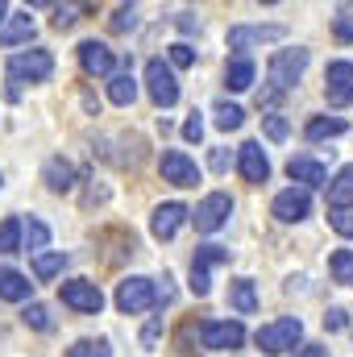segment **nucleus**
Instances as JSON below:
<instances>
[{"instance_id":"f257e3e1","label":"nucleus","mask_w":353,"mask_h":357,"mask_svg":"<svg viewBox=\"0 0 353 357\" xmlns=\"http://www.w3.org/2000/svg\"><path fill=\"white\" fill-rule=\"evenodd\" d=\"M158 303V287L150 282V278H142V274H133V278H125L121 287H117V307L125 312V316H142V312H150Z\"/></svg>"},{"instance_id":"f03ea898","label":"nucleus","mask_w":353,"mask_h":357,"mask_svg":"<svg viewBox=\"0 0 353 357\" xmlns=\"http://www.w3.org/2000/svg\"><path fill=\"white\" fill-rule=\"evenodd\" d=\"M50 71H54L50 50H25V54L8 59V79L13 84H42V79H50Z\"/></svg>"},{"instance_id":"7ed1b4c3","label":"nucleus","mask_w":353,"mask_h":357,"mask_svg":"<svg viewBox=\"0 0 353 357\" xmlns=\"http://www.w3.org/2000/svg\"><path fill=\"white\" fill-rule=\"evenodd\" d=\"M299 337H303L299 316H283V320H274V324L258 328V349H262V354H287V349L299 345Z\"/></svg>"},{"instance_id":"20e7f679","label":"nucleus","mask_w":353,"mask_h":357,"mask_svg":"<svg viewBox=\"0 0 353 357\" xmlns=\"http://www.w3.org/2000/svg\"><path fill=\"white\" fill-rule=\"evenodd\" d=\"M303 71H308V50H278V54L270 59V67H266L274 91H291L299 84Z\"/></svg>"},{"instance_id":"39448f33","label":"nucleus","mask_w":353,"mask_h":357,"mask_svg":"<svg viewBox=\"0 0 353 357\" xmlns=\"http://www.w3.org/2000/svg\"><path fill=\"white\" fill-rule=\"evenodd\" d=\"M146 88H150V100H154L158 108L179 104V79L163 59H150V63H146Z\"/></svg>"},{"instance_id":"423d86ee","label":"nucleus","mask_w":353,"mask_h":357,"mask_svg":"<svg viewBox=\"0 0 353 357\" xmlns=\"http://www.w3.org/2000/svg\"><path fill=\"white\" fill-rule=\"evenodd\" d=\"M229 212H233V199H229L225 191H212V195L200 199V208L191 212V220H195L200 233H216V229L229 220Z\"/></svg>"},{"instance_id":"0eeeda50","label":"nucleus","mask_w":353,"mask_h":357,"mask_svg":"<svg viewBox=\"0 0 353 357\" xmlns=\"http://www.w3.org/2000/svg\"><path fill=\"white\" fill-rule=\"evenodd\" d=\"M246 341V328L237 320H204L200 324V345L204 349H237Z\"/></svg>"},{"instance_id":"6e6552de","label":"nucleus","mask_w":353,"mask_h":357,"mask_svg":"<svg viewBox=\"0 0 353 357\" xmlns=\"http://www.w3.org/2000/svg\"><path fill=\"white\" fill-rule=\"evenodd\" d=\"M220 262H229V250H225V245H200V250H195V258H191V291H195V295H208V291H212L208 270L220 266Z\"/></svg>"},{"instance_id":"1a4fd4ad","label":"nucleus","mask_w":353,"mask_h":357,"mask_svg":"<svg viewBox=\"0 0 353 357\" xmlns=\"http://www.w3.org/2000/svg\"><path fill=\"white\" fill-rule=\"evenodd\" d=\"M270 212H274L283 225H299V220L312 212V195H308L303 187H287V191H278V195H274Z\"/></svg>"},{"instance_id":"9d476101","label":"nucleus","mask_w":353,"mask_h":357,"mask_svg":"<svg viewBox=\"0 0 353 357\" xmlns=\"http://www.w3.org/2000/svg\"><path fill=\"white\" fill-rule=\"evenodd\" d=\"M63 303L67 307H75V312H88V316H96L100 307H104V295H100V287L96 282H88V278H71V282H63Z\"/></svg>"},{"instance_id":"9b49d317","label":"nucleus","mask_w":353,"mask_h":357,"mask_svg":"<svg viewBox=\"0 0 353 357\" xmlns=\"http://www.w3.org/2000/svg\"><path fill=\"white\" fill-rule=\"evenodd\" d=\"M283 38H287L283 25H233V29H229V46H233V50H250V46L283 42Z\"/></svg>"},{"instance_id":"f8f14e48","label":"nucleus","mask_w":353,"mask_h":357,"mask_svg":"<svg viewBox=\"0 0 353 357\" xmlns=\"http://www.w3.org/2000/svg\"><path fill=\"white\" fill-rule=\"evenodd\" d=\"M158 167H163V178L175 183V187H195V183H200V167H195L183 150H167Z\"/></svg>"},{"instance_id":"ddd939ff","label":"nucleus","mask_w":353,"mask_h":357,"mask_svg":"<svg viewBox=\"0 0 353 357\" xmlns=\"http://www.w3.org/2000/svg\"><path fill=\"white\" fill-rule=\"evenodd\" d=\"M187 216H191V212H187L183 204H175V199H171V204H158V208H154V216H150V233H154L158 241H171L179 229H183V220H187Z\"/></svg>"},{"instance_id":"4468645a","label":"nucleus","mask_w":353,"mask_h":357,"mask_svg":"<svg viewBox=\"0 0 353 357\" xmlns=\"http://www.w3.org/2000/svg\"><path fill=\"white\" fill-rule=\"evenodd\" d=\"M237 167H241V178L246 183H266L270 178V158H266V150L258 142H246L237 150Z\"/></svg>"},{"instance_id":"2eb2a0df","label":"nucleus","mask_w":353,"mask_h":357,"mask_svg":"<svg viewBox=\"0 0 353 357\" xmlns=\"http://www.w3.org/2000/svg\"><path fill=\"white\" fill-rule=\"evenodd\" d=\"M324 84H329V104H350L353 100V63H345V59L329 63Z\"/></svg>"},{"instance_id":"dca6fc26","label":"nucleus","mask_w":353,"mask_h":357,"mask_svg":"<svg viewBox=\"0 0 353 357\" xmlns=\"http://www.w3.org/2000/svg\"><path fill=\"white\" fill-rule=\"evenodd\" d=\"M80 67H84L88 75H112L117 54H112L104 42H80Z\"/></svg>"},{"instance_id":"f3484780","label":"nucleus","mask_w":353,"mask_h":357,"mask_svg":"<svg viewBox=\"0 0 353 357\" xmlns=\"http://www.w3.org/2000/svg\"><path fill=\"white\" fill-rule=\"evenodd\" d=\"M287 175H291V183H303V191H308V187H329V171H324V162L303 158V154L287 162Z\"/></svg>"},{"instance_id":"a211bd4d","label":"nucleus","mask_w":353,"mask_h":357,"mask_svg":"<svg viewBox=\"0 0 353 357\" xmlns=\"http://www.w3.org/2000/svg\"><path fill=\"white\" fill-rule=\"evenodd\" d=\"M254 75H258V67L246 59V54H237V59H229V67H225V84L229 91H246L254 88Z\"/></svg>"},{"instance_id":"6ab92c4d","label":"nucleus","mask_w":353,"mask_h":357,"mask_svg":"<svg viewBox=\"0 0 353 357\" xmlns=\"http://www.w3.org/2000/svg\"><path fill=\"white\" fill-rule=\"evenodd\" d=\"M29 291H33V282H29L21 270L0 266V299H13V303H21V299H29Z\"/></svg>"},{"instance_id":"aec40b11","label":"nucleus","mask_w":353,"mask_h":357,"mask_svg":"<svg viewBox=\"0 0 353 357\" xmlns=\"http://www.w3.org/2000/svg\"><path fill=\"white\" fill-rule=\"evenodd\" d=\"M229 303H233V312H241V316H254V312H258L254 282H250V278H237V282H229Z\"/></svg>"},{"instance_id":"412c9836","label":"nucleus","mask_w":353,"mask_h":357,"mask_svg":"<svg viewBox=\"0 0 353 357\" xmlns=\"http://www.w3.org/2000/svg\"><path fill=\"white\" fill-rule=\"evenodd\" d=\"M42 178H46L50 191H71V187H75V167L63 162V158H50L46 171H42Z\"/></svg>"},{"instance_id":"4be33fe9","label":"nucleus","mask_w":353,"mask_h":357,"mask_svg":"<svg viewBox=\"0 0 353 357\" xmlns=\"http://www.w3.org/2000/svg\"><path fill=\"white\" fill-rule=\"evenodd\" d=\"M345 129H350V125H345L341 116H312L303 133H308V142H324V137H341Z\"/></svg>"},{"instance_id":"5701e85b","label":"nucleus","mask_w":353,"mask_h":357,"mask_svg":"<svg viewBox=\"0 0 353 357\" xmlns=\"http://www.w3.org/2000/svg\"><path fill=\"white\" fill-rule=\"evenodd\" d=\"M108 100H112V104H121V108H129V104L137 100V79H133L129 71L112 75V79H108Z\"/></svg>"},{"instance_id":"b1692460","label":"nucleus","mask_w":353,"mask_h":357,"mask_svg":"<svg viewBox=\"0 0 353 357\" xmlns=\"http://www.w3.org/2000/svg\"><path fill=\"white\" fill-rule=\"evenodd\" d=\"M350 204H353V162L341 167V175L329 187V208H350Z\"/></svg>"},{"instance_id":"393cba45","label":"nucleus","mask_w":353,"mask_h":357,"mask_svg":"<svg viewBox=\"0 0 353 357\" xmlns=\"http://www.w3.org/2000/svg\"><path fill=\"white\" fill-rule=\"evenodd\" d=\"M29 38H33L29 17H8V25L0 29V46H17V42H29Z\"/></svg>"},{"instance_id":"a878e982","label":"nucleus","mask_w":353,"mask_h":357,"mask_svg":"<svg viewBox=\"0 0 353 357\" xmlns=\"http://www.w3.org/2000/svg\"><path fill=\"white\" fill-rule=\"evenodd\" d=\"M21 237H25V250L42 254V250H46V241H50V229H46L38 216H29V225H21Z\"/></svg>"},{"instance_id":"bb28decb","label":"nucleus","mask_w":353,"mask_h":357,"mask_svg":"<svg viewBox=\"0 0 353 357\" xmlns=\"http://www.w3.org/2000/svg\"><path fill=\"white\" fill-rule=\"evenodd\" d=\"M63 266H67V254L59 250V254H33V274L46 282V278H54V274H63Z\"/></svg>"},{"instance_id":"cd10ccee","label":"nucleus","mask_w":353,"mask_h":357,"mask_svg":"<svg viewBox=\"0 0 353 357\" xmlns=\"http://www.w3.org/2000/svg\"><path fill=\"white\" fill-rule=\"evenodd\" d=\"M329 270H333V278H337L341 287H353V250H337V254L329 258Z\"/></svg>"},{"instance_id":"c85d7f7f","label":"nucleus","mask_w":353,"mask_h":357,"mask_svg":"<svg viewBox=\"0 0 353 357\" xmlns=\"http://www.w3.org/2000/svg\"><path fill=\"white\" fill-rule=\"evenodd\" d=\"M212 112H216V129H225V133H229V129H241V121H246V112H241L237 104H229V100H220Z\"/></svg>"},{"instance_id":"c756f323","label":"nucleus","mask_w":353,"mask_h":357,"mask_svg":"<svg viewBox=\"0 0 353 357\" xmlns=\"http://www.w3.org/2000/svg\"><path fill=\"white\" fill-rule=\"evenodd\" d=\"M17 250H21V220L8 216L0 220V254H17Z\"/></svg>"},{"instance_id":"7c9ffc66","label":"nucleus","mask_w":353,"mask_h":357,"mask_svg":"<svg viewBox=\"0 0 353 357\" xmlns=\"http://www.w3.org/2000/svg\"><path fill=\"white\" fill-rule=\"evenodd\" d=\"M108 25H112V33H129V29L137 25V8H133V4H121V8L112 13Z\"/></svg>"},{"instance_id":"2f4dec72","label":"nucleus","mask_w":353,"mask_h":357,"mask_svg":"<svg viewBox=\"0 0 353 357\" xmlns=\"http://www.w3.org/2000/svg\"><path fill=\"white\" fill-rule=\"evenodd\" d=\"M329 225H333V233L353 237V204L350 208H333V212H329Z\"/></svg>"},{"instance_id":"473e14b6","label":"nucleus","mask_w":353,"mask_h":357,"mask_svg":"<svg viewBox=\"0 0 353 357\" xmlns=\"http://www.w3.org/2000/svg\"><path fill=\"white\" fill-rule=\"evenodd\" d=\"M25 324L38 328V333H46V328H50V312H46L42 303H29V307H25Z\"/></svg>"},{"instance_id":"72a5a7b5","label":"nucleus","mask_w":353,"mask_h":357,"mask_svg":"<svg viewBox=\"0 0 353 357\" xmlns=\"http://www.w3.org/2000/svg\"><path fill=\"white\" fill-rule=\"evenodd\" d=\"M191 63H195V50H191L187 42H175V46H171V63H167V67H191Z\"/></svg>"},{"instance_id":"f704fd0d","label":"nucleus","mask_w":353,"mask_h":357,"mask_svg":"<svg viewBox=\"0 0 353 357\" xmlns=\"http://www.w3.org/2000/svg\"><path fill=\"white\" fill-rule=\"evenodd\" d=\"M287 133H291V125L283 116H266V137L270 142H287Z\"/></svg>"},{"instance_id":"c9c22d12","label":"nucleus","mask_w":353,"mask_h":357,"mask_svg":"<svg viewBox=\"0 0 353 357\" xmlns=\"http://www.w3.org/2000/svg\"><path fill=\"white\" fill-rule=\"evenodd\" d=\"M345 324H350V320H345V307H329V316H324V328H329V333H341Z\"/></svg>"},{"instance_id":"e433bc0d","label":"nucleus","mask_w":353,"mask_h":357,"mask_svg":"<svg viewBox=\"0 0 353 357\" xmlns=\"http://www.w3.org/2000/svg\"><path fill=\"white\" fill-rule=\"evenodd\" d=\"M183 137H187V142H200V137H204V121H200V112H191V121L183 125Z\"/></svg>"},{"instance_id":"4c0bfd02","label":"nucleus","mask_w":353,"mask_h":357,"mask_svg":"<svg viewBox=\"0 0 353 357\" xmlns=\"http://www.w3.org/2000/svg\"><path fill=\"white\" fill-rule=\"evenodd\" d=\"M75 25V8H54V29H71Z\"/></svg>"},{"instance_id":"58836bf2","label":"nucleus","mask_w":353,"mask_h":357,"mask_svg":"<svg viewBox=\"0 0 353 357\" xmlns=\"http://www.w3.org/2000/svg\"><path fill=\"white\" fill-rule=\"evenodd\" d=\"M179 29H187V33H191V29H200V17H191V13H183V17H179Z\"/></svg>"},{"instance_id":"ea45409f","label":"nucleus","mask_w":353,"mask_h":357,"mask_svg":"<svg viewBox=\"0 0 353 357\" xmlns=\"http://www.w3.org/2000/svg\"><path fill=\"white\" fill-rule=\"evenodd\" d=\"M229 167V154L225 150H212V171H225Z\"/></svg>"},{"instance_id":"a19ab883","label":"nucleus","mask_w":353,"mask_h":357,"mask_svg":"<svg viewBox=\"0 0 353 357\" xmlns=\"http://www.w3.org/2000/svg\"><path fill=\"white\" fill-rule=\"evenodd\" d=\"M71 357H91V345H88V341H80V345H71Z\"/></svg>"},{"instance_id":"79ce46f5","label":"nucleus","mask_w":353,"mask_h":357,"mask_svg":"<svg viewBox=\"0 0 353 357\" xmlns=\"http://www.w3.org/2000/svg\"><path fill=\"white\" fill-rule=\"evenodd\" d=\"M299 357H324V349H320V345H308V349H303Z\"/></svg>"},{"instance_id":"37998d69","label":"nucleus","mask_w":353,"mask_h":357,"mask_svg":"<svg viewBox=\"0 0 353 357\" xmlns=\"http://www.w3.org/2000/svg\"><path fill=\"white\" fill-rule=\"evenodd\" d=\"M4 17H8V4H4V0H0V21H4Z\"/></svg>"}]
</instances>
